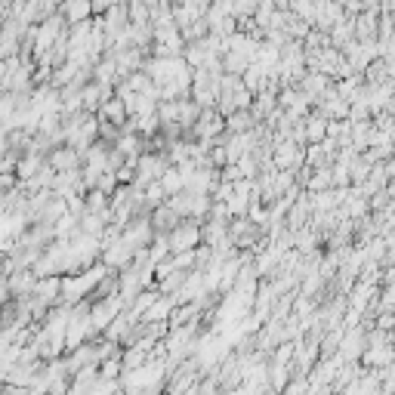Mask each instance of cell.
<instances>
[{
	"mask_svg": "<svg viewBox=\"0 0 395 395\" xmlns=\"http://www.w3.org/2000/svg\"><path fill=\"white\" fill-rule=\"evenodd\" d=\"M170 167H173V164H170V155H158V151L139 155V161H136V179H133V185L146 188L151 183H158V179L164 176Z\"/></svg>",
	"mask_w": 395,
	"mask_h": 395,
	"instance_id": "obj_1",
	"label": "cell"
},
{
	"mask_svg": "<svg viewBox=\"0 0 395 395\" xmlns=\"http://www.w3.org/2000/svg\"><path fill=\"white\" fill-rule=\"evenodd\" d=\"M198 241H201V222L198 220H183L179 226L167 235L170 254H185V250H198Z\"/></svg>",
	"mask_w": 395,
	"mask_h": 395,
	"instance_id": "obj_2",
	"label": "cell"
},
{
	"mask_svg": "<svg viewBox=\"0 0 395 395\" xmlns=\"http://www.w3.org/2000/svg\"><path fill=\"white\" fill-rule=\"evenodd\" d=\"M124 312V300L118 293L114 296H102V300L93 303V309H90V318H93V330H109L112 321L118 318Z\"/></svg>",
	"mask_w": 395,
	"mask_h": 395,
	"instance_id": "obj_3",
	"label": "cell"
},
{
	"mask_svg": "<svg viewBox=\"0 0 395 395\" xmlns=\"http://www.w3.org/2000/svg\"><path fill=\"white\" fill-rule=\"evenodd\" d=\"M306 158V148H300L296 142H278L272 146V164L275 170H296Z\"/></svg>",
	"mask_w": 395,
	"mask_h": 395,
	"instance_id": "obj_4",
	"label": "cell"
},
{
	"mask_svg": "<svg viewBox=\"0 0 395 395\" xmlns=\"http://www.w3.org/2000/svg\"><path fill=\"white\" fill-rule=\"evenodd\" d=\"M80 161H84V155H80V151H75L71 146H56L47 155V164L56 170V173H71V170H77Z\"/></svg>",
	"mask_w": 395,
	"mask_h": 395,
	"instance_id": "obj_5",
	"label": "cell"
},
{
	"mask_svg": "<svg viewBox=\"0 0 395 395\" xmlns=\"http://www.w3.org/2000/svg\"><path fill=\"white\" fill-rule=\"evenodd\" d=\"M80 99H84V112L96 114V112L102 109V105L112 99V87H105V84H96V80H87V84H84V90H80Z\"/></svg>",
	"mask_w": 395,
	"mask_h": 395,
	"instance_id": "obj_6",
	"label": "cell"
},
{
	"mask_svg": "<svg viewBox=\"0 0 395 395\" xmlns=\"http://www.w3.org/2000/svg\"><path fill=\"white\" fill-rule=\"evenodd\" d=\"M179 222H183V217H179L170 204H161L158 210H151V229H158L161 235H170Z\"/></svg>",
	"mask_w": 395,
	"mask_h": 395,
	"instance_id": "obj_7",
	"label": "cell"
},
{
	"mask_svg": "<svg viewBox=\"0 0 395 395\" xmlns=\"http://www.w3.org/2000/svg\"><path fill=\"white\" fill-rule=\"evenodd\" d=\"M6 278H10V291H13V296H19V300L31 296L34 284H38V275H34V269H22V272H13V275H6Z\"/></svg>",
	"mask_w": 395,
	"mask_h": 395,
	"instance_id": "obj_8",
	"label": "cell"
},
{
	"mask_svg": "<svg viewBox=\"0 0 395 395\" xmlns=\"http://www.w3.org/2000/svg\"><path fill=\"white\" fill-rule=\"evenodd\" d=\"M90 13H93V0H65L62 4V16H65L68 25L90 22Z\"/></svg>",
	"mask_w": 395,
	"mask_h": 395,
	"instance_id": "obj_9",
	"label": "cell"
},
{
	"mask_svg": "<svg viewBox=\"0 0 395 395\" xmlns=\"http://www.w3.org/2000/svg\"><path fill=\"white\" fill-rule=\"evenodd\" d=\"M99 121H109V124H114V127H124V124L130 121V114H127V109H124V99H118V96H112L109 102L99 109Z\"/></svg>",
	"mask_w": 395,
	"mask_h": 395,
	"instance_id": "obj_10",
	"label": "cell"
},
{
	"mask_svg": "<svg viewBox=\"0 0 395 395\" xmlns=\"http://www.w3.org/2000/svg\"><path fill=\"white\" fill-rule=\"evenodd\" d=\"M364 364H371L374 371H383V367L395 364V346H371L367 352L362 355Z\"/></svg>",
	"mask_w": 395,
	"mask_h": 395,
	"instance_id": "obj_11",
	"label": "cell"
},
{
	"mask_svg": "<svg viewBox=\"0 0 395 395\" xmlns=\"http://www.w3.org/2000/svg\"><path fill=\"white\" fill-rule=\"evenodd\" d=\"M43 164H47V158H43V155H34V151L22 155L19 158V167H16V176H19V183H28V179H34L43 170Z\"/></svg>",
	"mask_w": 395,
	"mask_h": 395,
	"instance_id": "obj_12",
	"label": "cell"
},
{
	"mask_svg": "<svg viewBox=\"0 0 395 395\" xmlns=\"http://www.w3.org/2000/svg\"><path fill=\"white\" fill-rule=\"evenodd\" d=\"M328 118L325 114H312L309 121H303V127H306V142L309 146H318V142L328 139Z\"/></svg>",
	"mask_w": 395,
	"mask_h": 395,
	"instance_id": "obj_13",
	"label": "cell"
},
{
	"mask_svg": "<svg viewBox=\"0 0 395 395\" xmlns=\"http://www.w3.org/2000/svg\"><path fill=\"white\" fill-rule=\"evenodd\" d=\"M362 343H364V334H362V330L349 328V334H346V340H343V349H340V358H362V355L367 352Z\"/></svg>",
	"mask_w": 395,
	"mask_h": 395,
	"instance_id": "obj_14",
	"label": "cell"
},
{
	"mask_svg": "<svg viewBox=\"0 0 395 395\" xmlns=\"http://www.w3.org/2000/svg\"><path fill=\"white\" fill-rule=\"evenodd\" d=\"M254 121H256V118H254V114H250V109H247V112H235L232 118H226V127H229V133H250V130L256 127Z\"/></svg>",
	"mask_w": 395,
	"mask_h": 395,
	"instance_id": "obj_15",
	"label": "cell"
},
{
	"mask_svg": "<svg viewBox=\"0 0 395 395\" xmlns=\"http://www.w3.org/2000/svg\"><path fill=\"white\" fill-rule=\"evenodd\" d=\"M312 192H328L330 185H334V170L330 167H318V170H312V176H309V183H306Z\"/></svg>",
	"mask_w": 395,
	"mask_h": 395,
	"instance_id": "obj_16",
	"label": "cell"
},
{
	"mask_svg": "<svg viewBox=\"0 0 395 395\" xmlns=\"http://www.w3.org/2000/svg\"><path fill=\"white\" fill-rule=\"evenodd\" d=\"M164 198H167V192H164V185H161V183H151V185L142 188V204H146L148 210H158L161 204H167Z\"/></svg>",
	"mask_w": 395,
	"mask_h": 395,
	"instance_id": "obj_17",
	"label": "cell"
},
{
	"mask_svg": "<svg viewBox=\"0 0 395 395\" xmlns=\"http://www.w3.org/2000/svg\"><path fill=\"white\" fill-rule=\"evenodd\" d=\"M158 183L164 185V192H167V198H170V195H176V192H183V188H185V176L179 173V167H170L167 173L158 179Z\"/></svg>",
	"mask_w": 395,
	"mask_h": 395,
	"instance_id": "obj_18",
	"label": "cell"
},
{
	"mask_svg": "<svg viewBox=\"0 0 395 395\" xmlns=\"http://www.w3.org/2000/svg\"><path fill=\"white\" fill-rule=\"evenodd\" d=\"M374 31H377V19H374V13H364L362 19H358V28H355V34H358V40L371 43V38H374Z\"/></svg>",
	"mask_w": 395,
	"mask_h": 395,
	"instance_id": "obj_19",
	"label": "cell"
},
{
	"mask_svg": "<svg viewBox=\"0 0 395 395\" xmlns=\"http://www.w3.org/2000/svg\"><path fill=\"white\" fill-rule=\"evenodd\" d=\"M121 371H124L121 355H118V358H109V362H102V364H99V377H102V380H118Z\"/></svg>",
	"mask_w": 395,
	"mask_h": 395,
	"instance_id": "obj_20",
	"label": "cell"
},
{
	"mask_svg": "<svg viewBox=\"0 0 395 395\" xmlns=\"http://www.w3.org/2000/svg\"><path fill=\"white\" fill-rule=\"evenodd\" d=\"M90 395H124L121 392V380H102V377H99L96 386L90 389Z\"/></svg>",
	"mask_w": 395,
	"mask_h": 395,
	"instance_id": "obj_21",
	"label": "cell"
},
{
	"mask_svg": "<svg viewBox=\"0 0 395 395\" xmlns=\"http://www.w3.org/2000/svg\"><path fill=\"white\" fill-rule=\"evenodd\" d=\"M118 6V0H93V13H109V10H114Z\"/></svg>",
	"mask_w": 395,
	"mask_h": 395,
	"instance_id": "obj_22",
	"label": "cell"
},
{
	"mask_svg": "<svg viewBox=\"0 0 395 395\" xmlns=\"http://www.w3.org/2000/svg\"><path fill=\"white\" fill-rule=\"evenodd\" d=\"M309 389V380H300V383H291L287 386V395H303Z\"/></svg>",
	"mask_w": 395,
	"mask_h": 395,
	"instance_id": "obj_23",
	"label": "cell"
},
{
	"mask_svg": "<svg viewBox=\"0 0 395 395\" xmlns=\"http://www.w3.org/2000/svg\"><path fill=\"white\" fill-rule=\"evenodd\" d=\"M34 395V392H31ZM40 395H62V392H40Z\"/></svg>",
	"mask_w": 395,
	"mask_h": 395,
	"instance_id": "obj_24",
	"label": "cell"
},
{
	"mask_svg": "<svg viewBox=\"0 0 395 395\" xmlns=\"http://www.w3.org/2000/svg\"><path fill=\"white\" fill-rule=\"evenodd\" d=\"M0 28H4V16H0Z\"/></svg>",
	"mask_w": 395,
	"mask_h": 395,
	"instance_id": "obj_25",
	"label": "cell"
}]
</instances>
